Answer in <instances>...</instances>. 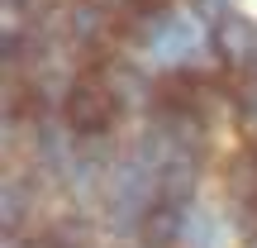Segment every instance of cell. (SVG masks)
Listing matches in <instances>:
<instances>
[{
	"mask_svg": "<svg viewBox=\"0 0 257 248\" xmlns=\"http://www.w3.org/2000/svg\"><path fill=\"white\" fill-rule=\"evenodd\" d=\"M62 115H67V129H76V134H105L119 120V91L105 81L100 67H86L76 76V86L67 91Z\"/></svg>",
	"mask_w": 257,
	"mask_h": 248,
	"instance_id": "cell-1",
	"label": "cell"
},
{
	"mask_svg": "<svg viewBox=\"0 0 257 248\" xmlns=\"http://www.w3.org/2000/svg\"><path fill=\"white\" fill-rule=\"evenodd\" d=\"M214 48H219V57L229 67H238V72H252L257 67V24L238 15H224L219 29H214Z\"/></svg>",
	"mask_w": 257,
	"mask_h": 248,
	"instance_id": "cell-2",
	"label": "cell"
},
{
	"mask_svg": "<svg viewBox=\"0 0 257 248\" xmlns=\"http://www.w3.org/2000/svg\"><path fill=\"white\" fill-rule=\"evenodd\" d=\"M176 234H181V210H176V205H153V210L143 215V243L148 248H167L176 239Z\"/></svg>",
	"mask_w": 257,
	"mask_h": 248,
	"instance_id": "cell-3",
	"label": "cell"
},
{
	"mask_svg": "<svg viewBox=\"0 0 257 248\" xmlns=\"http://www.w3.org/2000/svg\"><path fill=\"white\" fill-rule=\"evenodd\" d=\"M10 5H15V10H24L29 19H43V15H53L62 0H10Z\"/></svg>",
	"mask_w": 257,
	"mask_h": 248,
	"instance_id": "cell-4",
	"label": "cell"
},
{
	"mask_svg": "<svg viewBox=\"0 0 257 248\" xmlns=\"http://www.w3.org/2000/svg\"><path fill=\"white\" fill-rule=\"evenodd\" d=\"M128 5H134L138 15H162V10L172 5V0H128Z\"/></svg>",
	"mask_w": 257,
	"mask_h": 248,
	"instance_id": "cell-5",
	"label": "cell"
}]
</instances>
